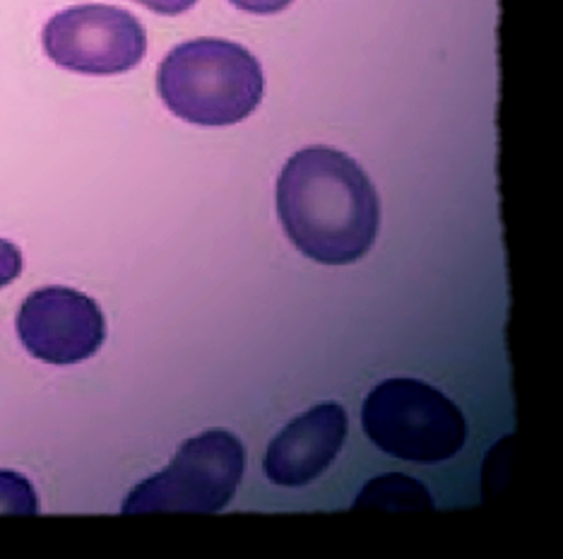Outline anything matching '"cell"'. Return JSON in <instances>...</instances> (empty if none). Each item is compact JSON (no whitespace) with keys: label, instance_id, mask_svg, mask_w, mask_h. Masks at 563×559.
Listing matches in <instances>:
<instances>
[{"label":"cell","instance_id":"obj_9","mask_svg":"<svg viewBox=\"0 0 563 559\" xmlns=\"http://www.w3.org/2000/svg\"><path fill=\"white\" fill-rule=\"evenodd\" d=\"M40 512V497L32 482L15 470H0V514L36 516Z\"/></svg>","mask_w":563,"mask_h":559},{"label":"cell","instance_id":"obj_3","mask_svg":"<svg viewBox=\"0 0 563 559\" xmlns=\"http://www.w3.org/2000/svg\"><path fill=\"white\" fill-rule=\"evenodd\" d=\"M362 425L380 451L407 463H443L463 449L465 417L441 391L417 379H388L368 393Z\"/></svg>","mask_w":563,"mask_h":559},{"label":"cell","instance_id":"obj_7","mask_svg":"<svg viewBox=\"0 0 563 559\" xmlns=\"http://www.w3.org/2000/svg\"><path fill=\"white\" fill-rule=\"evenodd\" d=\"M347 439V415L340 403H321L294 417L263 456L265 478L282 487H303L321 478Z\"/></svg>","mask_w":563,"mask_h":559},{"label":"cell","instance_id":"obj_5","mask_svg":"<svg viewBox=\"0 0 563 559\" xmlns=\"http://www.w3.org/2000/svg\"><path fill=\"white\" fill-rule=\"evenodd\" d=\"M46 56L58 68L82 75H119L133 70L147 51L140 20L113 6H73L46 22Z\"/></svg>","mask_w":563,"mask_h":559},{"label":"cell","instance_id":"obj_2","mask_svg":"<svg viewBox=\"0 0 563 559\" xmlns=\"http://www.w3.org/2000/svg\"><path fill=\"white\" fill-rule=\"evenodd\" d=\"M263 87L258 58L227 40L178 44L157 70L166 109L196 125H234L249 119L261 105Z\"/></svg>","mask_w":563,"mask_h":559},{"label":"cell","instance_id":"obj_4","mask_svg":"<svg viewBox=\"0 0 563 559\" xmlns=\"http://www.w3.org/2000/svg\"><path fill=\"white\" fill-rule=\"evenodd\" d=\"M243 478V443L227 429L188 439L172 465L131 490L123 514H217L234 500Z\"/></svg>","mask_w":563,"mask_h":559},{"label":"cell","instance_id":"obj_6","mask_svg":"<svg viewBox=\"0 0 563 559\" xmlns=\"http://www.w3.org/2000/svg\"><path fill=\"white\" fill-rule=\"evenodd\" d=\"M18 336L40 362L70 366L95 358L107 338L99 304L70 287H42L22 302Z\"/></svg>","mask_w":563,"mask_h":559},{"label":"cell","instance_id":"obj_1","mask_svg":"<svg viewBox=\"0 0 563 559\" xmlns=\"http://www.w3.org/2000/svg\"><path fill=\"white\" fill-rule=\"evenodd\" d=\"M277 215L303 256L347 265L371 251L380 202L368 174L350 155L313 145L291 155L277 179Z\"/></svg>","mask_w":563,"mask_h":559},{"label":"cell","instance_id":"obj_11","mask_svg":"<svg viewBox=\"0 0 563 559\" xmlns=\"http://www.w3.org/2000/svg\"><path fill=\"white\" fill-rule=\"evenodd\" d=\"M229 3L243 12H253V15H275V12L289 8L294 0H229Z\"/></svg>","mask_w":563,"mask_h":559},{"label":"cell","instance_id":"obj_12","mask_svg":"<svg viewBox=\"0 0 563 559\" xmlns=\"http://www.w3.org/2000/svg\"><path fill=\"white\" fill-rule=\"evenodd\" d=\"M135 3L150 8L157 15H181V12L194 8L198 0H135Z\"/></svg>","mask_w":563,"mask_h":559},{"label":"cell","instance_id":"obj_8","mask_svg":"<svg viewBox=\"0 0 563 559\" xmlns=\"http://www.w3.org/2000/svg\"><path fill=\"white\" fill-rule=\"evenodd\" d=\"M376 509V512H433V500L429 490L400 473H388L374 478L360 492L354 502V512Z\"/></svg>","mask_w":563,"mask_h":559},{"label":"cell","instance_id":"obj_10","mask_svg":"<svg viewBox=\"0 0 563 559\" xmlns=\"http://www.w3.org/2000/svg\"><path fill=\"white\" fill-rule=\"evenodd\" d=\"M22 273V253L8 239H0V289L18 280Z\"/></svg>","mask_w":563,"mask_h":559}]
</instances>
